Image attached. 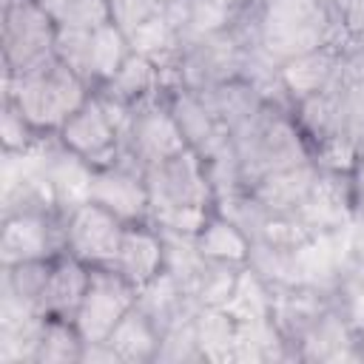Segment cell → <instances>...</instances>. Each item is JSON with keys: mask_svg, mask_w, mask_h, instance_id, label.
Here are the masks:
<instances>
[{"mask_svg": "<svg viewBox=\"0 0 364 364\" xmlns=\"http://www.w3.org/2000/svg\"><path fill=\"white\" fill-rule=\"evenodd\" d=\"M336 14L324 0H259L247 46H259L273 63L333 43Z\"/></svg>", "mask_w": 364, "mask_h": 364, "instance_id": "1", "label": "cell"}, {"mask_svg": "<svg viewBox=\"0 0 364 364\" xmlns=\"http://www.w3.org/2000/svg\"><path fill=\"white\" fill-rule=\"evenodd\" d=\"M230 142L239 156L247 188L273 171L313 159L307 136L299 128L296 117L290 114V108L279 105H264L253 119L230 131Z\"/></svg>", "mask_w": 364, "mask_h": 364, "instance_id": "2", "label": "cell"}, {"mask_svg": "<svg viewBox=\"0 0 364 364\" xmlns=\"http://www.w3.org/2000/svg\"><path fill=\"white\" fill-rule=\"evenodd\" d=\"M88 88L91 85L57 57L6 77V100H11L37 131H60L63 122L91 97Z\"/></svg>", "mask_w": 364, "mask_h": 364, "instance_id": "3", "label": "cell"}, {"mask_svg": "<svg viewBox=\"0 0 364 364\" xmlns=\"http://www.w3.org/2000/svg\"><path fill=\"white\" fill-rule=\"evenodd\" d=\"M145 185L151 202V222L173 208H216L205 162L193 148H185L176 156L148 165Z\"/></svg>", "mask_w": 364, "mask_h": 364, "instance_id": "4", "label": "cell"}, {"mask_svg": "<svg viewBox=\"0 0 364 364\" xmlns=\"http://www.w3.org/2000/svg\"><path fill=\"white\" fill-rule=\"evenodd\" d=\"M57 23L40 0H3V65L6 77L23 74L54 57Z\"/></svg>", "mask_w": 364, "mask_h": 364, "instance_id": "5", "label": "cell"}, {"mask_svg": "<svg viewBox=\"0 0 364 364\" xmlns=\"http://www.w3.org/2000/svg\"><path fill=\"white\" fill-rule=\"evenodd\" d=\"M134 304L136 284H131L111 264L91 267V282L74 313V327L82 336V341H105Z\"/></svg>", "mask_w": 364, "mask_h": 364, "instance_id": "6", "label": "cell"}, {"mask_svg": "<svg viewBox=\"0 0 364 364\" xmlns=\"http://www.w3.org/2000/svg\"><path fill=\"white\" fill-rule=\"evenodd\" d=\"M188 148L168 102L162 100H148L134 105L131 119L125 125V131L119 134V154L134 159L136 165L148 168L156 165L168 156H176Z\"/></svg>", "mask_w": 364, "mask_h": 364, "instance_id": "7", "label": "cell"}, {"mask_svg": "<svg viewBox=\"0 0 364 364\" xmlns=\"http://www.w3.org/2000/svg\"><path fill=\"white\" fill-rule=\"evenodd\" d=\"M125 222L97 202H85L63 216V247L88 267L114 264Z\"/></svg>", "mask_w": 364, "mask_h": 364, "instance_id": "8", "label": "cell"}, {"mask_svg": "<svg viewBox=\"0 0 364 364\" xmlns=\"http://www.w3.org/2000/svg\"><path fill=\"white\" fill-rule=\"evenodd\" d=\"M91 202L102 205L125 225L145 222L151 216L145 168L122 154L108 165H97L91 179Z\"/></svg>", "mask_w": 364, "mask_h": 364, "instance_id": "9", "label": "cell"}, {"mask_svg": "<svg viewBox=\"0 0 364 364\" xmlns=\"http://www.w3.org/2000/svg\"><path fill=\"white\" fill-rule=\"evenodd\" d=\"M63 250V216L48 210H17L3 216V267L37 259H57Z\"/></svg>", "mask_w": 364, "mask_h": 364, "instance_id": "10", "label": "cell"}, {"mask_svg": "<svg viewBox=\"0 0 364 364\" xmlns=\"http://www.w3.org/2000/svg\"><path fill=\"white\" fill-rule=\"evenodd\" d=\"M293 355L304 361H361L364 347L361 336L341 310L338 299L330 301L313 324L301 333V338L293 344Z\"/></svg>", "mask_w": 364, "mask_h": 364, "instance_id": "11", "label": "cell"}, {"mask_svg": "<svg viewBox=\"0 0 364 364\" xmlns=\"http://www.w3.org/2000/svg\"><path fill=\"white\" fill-rule=\"evenodd\" d=\"M57 139L80 154L82 159H88L94 168L97 165H108L119 156V131L111 122V117L105 114L102 102L97 100V94L91 91V97L63 122V128L57 131Z\"/></svg>", "mask_w": 364, "mask_h": 364, "instance_id": "12", "label": "cell"}, {"mask_svg": "<svg viewBox=\"0 0 364 364\" xmlns=\"http://www.w3.org/2000/svg\"><path fill=\"white\" fill-rule=\"evenodd\" d=\"M321 165L316 159L273 171L267 176H262L259 182H253L247 191L259 199V205L270 213V216H290L318 185L321 179Z\"/></svg>", "mask_w": 364, "mask_h": 364, "instance_id": "13", "label": "cell"}, {"mask_svg": "<svg viewBox=\"0 0 364 364\" xmlns=\"http://www.w3.org/2000/svg\"><path fill=\"white\" fill-rule=\"evenodd\" d=\"M48 185L54 196V208L60 216L71 213L74 208L91 202V179H94V165L82 159L80 154L68 151L60 139H51L48 148Z\"/></svg>", "mask_w": 364, "mask_h": 364, "instance_id": "14", "label": "cell"}, {"mask_svg": "<svg viewBox=\"0 0 364 364\" xmlns=\"http://www.w3.org/2000/svg\"><path fill=\"white\" fill-rule=\"evenodd\" d=\"M131 284H136V290L151 282L156 273H162V233L159 228H148L145 222L136 225H125L122 230V242L117 250L114 264Z\"/></svg>", "mask_w": 364, "mask_h": 364, "instance_id": "15", "label": "cell"}, {"mask_svg": "<svg viewBox=\"0 0 364 364\" xmlns=\"http://www.w3.org/2000/svg\"><path fill=\"white\" fill-rule=\"evenodd\" d=\"M91 282V267L85 262H80L71 253H60L51 264V276H48V287H46V299H43V313L48 318H68L74 321V313L88 290Z\"/></svg>", "mask_w": 364, "mask_h": 364, "instance_id": "16", "label": "cell"}, {"mask_svg": "<svg viewBox=\"0 0 364 364\" xmlns=\"http://www.w3.org/2000/svg\"><path fill=\"white\" fill-rule=\"evenodd\" d=\"M338 60H341V48L336 43H327L316 51H307V54H299V57L282 63L279 71H282V82H284L290 102L296 105L299 100L318 94L336 77Z\"/></svg>", "mask_w": 364, "mask_h": 364, "instance_id": "17", "label": "cell"}, {"mask_svg": "<svg viewBox=\"0 0 364 364\" xmlns=\"http://www.w3.org/2000/svg\"><path fill=\"white\" fill-rule=\"evenodd\" d=\"M287 355H293V350L273 318L236 321L233 361H273Z\"/></svg>", "mask_w": 364, "mask_h": 364, "instance_id": "18", "label": "cell"}, {"mask_svg": "<svg viewBox=\"0 0 364 364\" xmlns=\"http://www.w3.org/2000/svg\"><path fill=\"white\" fill-rule=\"evenodd\" d=\"M108 341L117 350L119 361H154L156 358V347H159V330L134 304L119 318V324L114 327V333L108 336Z\"/></svg>", "mask_w": 364, "mask_h": 364, "instance_id": "19", "label": "cell"}, {"mask_svg": "<svg viewBox=\"0 0 364 364\" xmlns=\"http://www.w3.org/2000/svg\"><path fill=\"white\" fill-rule=\"evenodd\" d=\"M196 247L202 250L205 259L213 262H228V264H245L250 253V239L219 210L208 216L202 230L196 233Z\"/></svg>", "mask_w": 364, "mask_h": 364, "instance_id": "20", "label": "cell"}, {"mask_svg": "<svg viewBox=\"0 0 364 364\" xmlns=\"http://www.w3.org/2000/svg\"><path fill=\"white\" fill-rule=\"evenodd\" d=\"M193 330H196V341H199L202 358L233 361L236 318L225 307H199L193 313Z\"/></svg>", "mask_w": 364, "mask_h": 364, "instance_id": "21", "label": "cell"}, {"mask_svg": "<svg viewBox=\"0 0 364 364\" xmlns=\"http://www.w3.org/2000/svg\"><path fill=\"white\" fill-rule=\"evenodd\" d=\"M225 310L236 321H253V318H273V287L247 264L239 267L236 284L230 299L225 301Z\"/></svg>", "mask_w": 364, "mask_h": 364, "instance_id": "22", "label": "cell"}, {"mask_svg": "<svg viewBox=\"0 0 364 364\" xmlns=\"http://www.w3.org/2000/svg\"><path fill=\"white\" fill-rule=\"evenodd\" d=\"M128 54H131L128 34L114 20L94 28V40H91V82H94V88L108 82L122 68Z\"/></svg>", "mask_w": 364, "mask_h": 364, "instance_id": "23", "label": "cell"}, {"mask_svg": "<svg viewBox=\"0 0 364 364\" xmlns=\"http://www.w3.org/2000/svg\"><path fill=\"white\" fill-rule=\"evenodd\" d=\"M82 336L68 318H46L34 364H68L82 358Z\"/></svg>", "mask_w": 364, "mask_h": 364, "instance_id": "24", "label": "cell"}, {"mask_svg": "<svg viewBox=\"0 0 364 364\" xmlns=\"http://www.w3.org/2000/svg\"><path fill=\"white\" fill-rule=\"evenodd\" d=\"M60 28H100L111 23L108 0H40Z\"/></svg>", "mask_w": 364, "mask_h": 364, "instance_id": "25", "label": "cell"}, {"mask_svg": "<svg viewBox=\"0 0 364 364\" xmlns=\"http://www.w3.org/2000/svg\"><path fill=\"white\" fill-rule=\"evenodd\" d=\"M91 40H94V31L88 28L57 26V34H54V57L71 71H77L88 85H94L91 82Z\"/></svg>", "mask_w": 364, "mask_h": 364, "instance_id": "26", "label": "cell"}, {"mask_svg": "<svg viewBox=\"0 0 364 364\" xmlns=\"http://www.w3.org/2000/svg\"><path fill=\"white\" fill-rule=\"evenodd\" d=\"M37 134L40 131L26 119V114L11 100H6V105H3V148L6 151H26L28 145H34Z\"/></svg>", "mask_w": 364, "mask_h": 364, "instance_id": "27", "label": "cell"}, {"mask_svg": "<svg viewBox=\"0 0 364 364\" xmlns=\"http://www.w3.org/2000/svg\"><path fill=\"white\" fill-rule=\"evenodd\" d=\"M338 304L358 330V336H364V270L344 282V287L338 290Z\"/></svg>", "mask_w": 364, "mask_h": 364, "instance_id": "28", "label": "cell"}, {"mask_svg": "<svg viewBox=\"0 0 364 364\" xmlns=\"http://www.w3.org/2000/svg\"><path fill=\"white\" fill-rule=\"evenodd\" d=\"M353 188H355V196H364V145L358 148V156H355V165H353Z\"/></svg>", "mask_w": 364, "mask_h": 364, "instance_id": "29", "label": "cell"}, {"mask_svg": "<svg viewBox=\"0 0 364 364\" xmlns=\"http://www.w3.org/2000/svg\"><path fill=\"white\" fill-rule=\"evenodd\" d=\"M358 202H364V196H358Z\"/></svg>", "mask_w": 364, "mask_h": 364, "instance_id": "30", "label": "cell"}]
</instances>
